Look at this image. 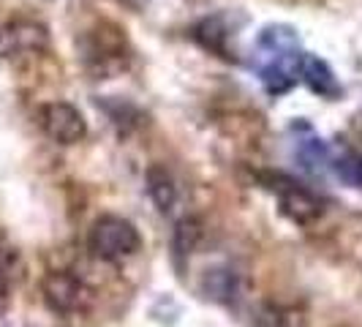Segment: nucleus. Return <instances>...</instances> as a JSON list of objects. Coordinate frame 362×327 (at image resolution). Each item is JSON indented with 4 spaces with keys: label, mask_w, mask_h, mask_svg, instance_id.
<instances>
[{
    "label": "nucleus",
    "mask_w": 362,
    "mask_h": 327,
    "mask_svg": "<svg viewBox=\"0 0 362 327\" xmlns=\"http://www.w3.org/2000/svg\"><path fill=\"white\" fill-rule=\"evenodd\" d=\"M259 180L275 197L278 210L289 218L291 224L310 226L325 216V200L297 178H291L286 172H262Z\"/></svg>",
    "instance_id": "nucleus-1"
},
{
    "label": "nucleus",
    "mask_w": 362,
    "mask_h": 327,
    "mask_svg": "<svg viewBox=\"0 0 362 327\" xmlns=\"http://www.w3.org/2000/svg\"><path fill=\"white\" fill-rule=\"evenodd\" d=\"M142 248V235L134 221L117 216V213H104L93 221L88 232V251L98 262H123L128 256L139 254Z\"/></svg>",
    "instance_id": "nucleus-2"
},
{
    "label": "nucleus",
    "mask_w": 362,
    "mask_h": 327,
    "mask_svg": "<svg viewBox=\"0 0 362 327\" xmlns=\"http://www.w3.org/2000/svg\"><path fill=\"white\" fill-rule=\"evenodd\" d=\"M41 297L54 314H76L90 306L93 289L74 272L49 270L41 278Z\"/></svg>",
    "instance_id": "nucleus-3"
},
{
    "label": "nucleus",
    "mask_w": 362,
    "mask_h": 327,
    "mask_svg": "<svg viewBox=\"0 0 362 327\" xmlns=\"http://www.w3.org/2000/svg\"><path fill=\"white\" fill-rule=\"evenodd\" d=\"M38 123L44 134L57 145H76L88 137V123L82 112L69 101H49L38 112Z\"/></svg>",
    "instance_id": "nucleus-4"
},
{
    "label": "nucleus",
    "mask_w": 362,
    "mask_h": 327,
    "mask_svg": "<svg viewBox=\"0 0 362 327\" xmlns=\"http://www.w3.org/2000/svg\"><path fill=\"white\" fill-rule=\"evenodd\" d=\"M147 183V194L150 200L156 202V207L161 213H169L175 205H177V183L172 178V172L163 166V164H150L145 175Z\"/></svg>",
    "instance_id": "nucleus-5"
},
{
    "label": "nucleus",
    "mask_w": 362,
    "mask_h": 327,
    "mask_svg": "<svg viewBox=\"0 0 362 327\" xmlns=\"http://www.w3.org/2000/svg\"><path fill=\"white\" fill-rule=\"evenodd\" d=\"M300 74H303V79H305V85H308L313 93H319V96H325V98H338L341 96V85H338V79H335V74L332 69L327 66L325 60H319V57H303V63H300Z\"/></svg>",
    "instance_id": "nucleus-6"
},
{
    "label": "nucleus",
    "mask_w": 362,
    "mask_h": 327,
    "mask_svg": "<svg viewBox=\"0 0 362 327\" xmlns=\"http://www.w3.org/2000/svg\"><path fill=\"white\" fill-rule=\"evenodd\" d=\"M202 240V224L197 218H180L175 224V232H172V259L177 265V270L185 268V262L191 259L194 248L199 246Z\"/></svg>",
    "instance_id": "nucleus-7"
},
{
    "label": "nucleus",
    "mask_w": 362,
    "mask_h": 327,
    "mask_svg": "<svg viewBox=\"0 0 362 327\" xmlns=\"http://www.w3.org/2000/svg\"><path fill=\"white\" fill-rule=\"evenodd\" d=\"M202 289L210 300L218 303H232L237 294V275L229 268H213L204 272L202 278Z\"/></svg>",
    "instance_id": "nucleus-8"
},
{
    "label": "nucleus",
    "mask_w": 362,
    "mask_h": 327,
    "mask_svg": "<svg viewBox=\"0 0 362 327\" xmlns=\"http://www.w3.org/2000/svg\"><path fill=\"white\" fill-rule=\"evenodd\" d=\"M22 275V259L14 248H6L0 246V314L8 306V294H11V287L19 281Z\"/></svg>",
    "instance_id": "nucleus-9"
},
{
    "label": "nucleus",
    "mask_w": 362,
    "mask_h": 327,
    "mask_svg": "<svg viewBox=\"0 0 362 327\" xmlns=\"http://www.w3.org/2000/svg\"><path fill=\"white\" fill-rule=\"evenodd\" d=\"M297 159L303 164V169H308V172H322L327 164H332L329 159V150L322 139H300V145H297Z\"/></svg>",
    "instance_id": "nucleus-10"
},
{
    "label": "nucleus",
    "mask_w": 362,
    "mask_h": 327,
    "mask_svg": "<svg viewBox=\"0 0 362 327\" xmlns=\"http://www.w3.org/2000/svg\"><path fill=\"white\" fill-rule=\"evenodd\" d=\"M335 169V175L351 185V188H362V150H346L344 156H338L329 164Z\"/></svg>",
    "instance_id": "nucleus-11"
},
{
    "label": "nucleus",
    "mask_w": 362,
    "mask_h": 327,
    "mask_svg": "<svg viewBox=\"0 0 362 327\" xmlns=\"http://www.w3.org/2000/svg\"><path fill=\"white\" fill-rule=\"evenodd\" d=\"M8 38L14 41L17 50H38V47L47 44L44 28H38L33 22H19V25H14V28L8 30Z\"/></svg>",
    "instance_id": "nucleus-12"
},
{
    "label": "nucleus",
    "mask_w": 362,
    "mask_h": 327,
    "mask_svg": "<svg viewBox=\"0 0 362 327\" xmlns=\"http://www.w3.org/2000/svg\"><path fill=\"white\" fill-rule=\"evenodd\" d=\"M259 327H289V319L284 316V311H278L275 306H264L256 316Z\"/></svg>",
    "instance_id": "nucleus-13"
}]
</instances>
